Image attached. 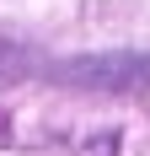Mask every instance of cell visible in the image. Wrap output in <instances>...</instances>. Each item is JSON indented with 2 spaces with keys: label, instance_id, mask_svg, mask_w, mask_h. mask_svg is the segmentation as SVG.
<instances>
[{
  "label": "cell",
  "instance_id": "cell-1",
  "mask_svg": "<svg viewBox=\"0 0 150 156\" xmlns=\"http://www.w3.org/2000/svg\"><path fill=\"white\" fill-rule=\"evenodd\" d=\"M54 81H64V86H91V92H139V86H150V54L64 59V65H54Z\"/></svg>",
  "mask_w": 150,
  "mask_h": 156
}]
</instances>
